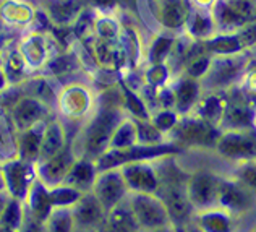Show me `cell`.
<instances>
[{
	"label": "cell",
	"mask_w": 256,
	"mask_h": 232,
	"mask_svg": "<svg viewBox=\"0 0 256 232\" xmlns=\"http://www.w3.org/2000/svg\"><path fill=\"white\" fill-rule=\"evenodd\" d=\"M126 117L122 104L117 101L98 99V106L72 138V148L76 158L96 162L110 149V141L118 124Z\"/></svg>",
	"instance_id": "1"
},
{
	"label": "cell",
	"mask_w": 256,
	"mask_h": 232,
	"mask_svg": "<svg viewBox=\"0 0 256 232\" xmlns=\"http://www.w3.org/2000/svg\"><path fill=\"white\" fill-rule=\"evenodd\" d=\"M98 99V91L83 80H72L60 85L54 102V112L57 119L62 120L70 138L92 115Z\"/></svg>",
	"instance_id": "2"
},
{
	"label": "cell",
	"mask_w": 256,
	"mask_h": 232,
	"mask_svg": "<svg viewBox=\"0 0 256 232\" xmlns=\"http://www.w3.org/2000/svg\"><path fill=\"white\" fill-rule=\"evenodd\" d=\"M15 47L32 75L44 73L52 60L65 49L49 28H36L22 34L15 39Z\"/></svg>",
	"instance_id": "3"
},
{
	"label": "cell",
	"mask_w": 256,
	"mask_h": 232,
	"mask_svg": "<svg viewBox=\"0 0 256 232\" xmlns=\"http://www.w3.org/2000/svg\"><path fill=\"white\" fill-rule=\"evenodd\" d=\"M41 15L32 0H0V31L18 38L36 30Z\"/></svg>",
	"instance_id": "4"
},
{
	"label": "cell",
	"mask_w": 256,
	"mask_h": 232,
	"mask_svg": "<svg viewBox=\"0 0 256 232\" xmlns=\"http://www.w3.org/2000/svg\"><path fill=\"white\" fill-rule=\"evenodd\" d=\"M126 200L140 230L151 232L172 226L167 208L156 193H130Z\"/></svg>",
	"instance_id": "5"
},
{
	"label": "cell",
	"mask_w": 256,
	"mask_h": 232,
	"mask_svg": "<svg viewBox=\"0 0 256 232\" xmlns=\"http://www.w3.org/2000/svg\"><path fill=\"white\" fill-rule=\"evenodd\" d=\"M6 115H8L15 132H23L31 127L49 122L52 117H56V112H54V107L46 104L44 101L31 96V94H23Z\"/></svg>",
	"instance_id": "6"
},
{
	"label": "cell",
	"mask_w": 256,
	"mask_h": 232,
	"mask_svg": "<svg viewBox=\"0 0 256 232\" xmlns=\"http://www.w3.org/2000/svg\"><path fill=\"white\" fill-rule=\"evenodd\" d=\"M0 169H2V175L5 182V192L12 198L24 201L32 183L38 179L34 162H28L20 158H12L0 162Z\"/></svg>",
	"instance_id": "7"
},
{
	"label": "cell",
	"mask_w": 256,
	"mask_h": 232,
	"mask_svg": "<svg viewBox=\"0 0 256 232\" xmlns=\"http://www.w3.org/2000/svg\"><path fill=\"white\" fill-rule=\"evenodd\" d=\"M84 51L90 54L91 62L99 70L112 73L117 72L124 65L125 52L124 46L120 43V38L116 39H99V38H86L80 41Z\"/></svg>",
	"instance_id": "8"
},
{
	"label": "cell",
	"mask_w": 256,
	"mask_h": 232,
	"mask_svg": "<svg viewBox=\"0 0 256 232\" xmlns=\"http://www.w3.org/2000/svg\"><path fill=\"white\" fill-rule=\"evenodd\" d=\"M92 195L99 200L106 211L117 206L128 198V187L124 180V175L120 172V167H110L99 170L92 185Z\"/></svg>",
	"instance_id": "9"
},
{
	"label": "cell",
	"mask_w": 256,
	"mask_h": 232,
	"mask_svg": "<svg viewBox=\"0 0 256 232\" xmlns=\"http://www.w3.org/2000/svg\"><path fill=\"white\" fill-rule=\"evenodd\" d=\"M256 193L244 185L238 179H222L218 204L216 206L234 214L235 217H242L254 208Z\"/></svg>",
	"instance_id": "10"
},
{
	"label": "cell",
	"mask_w": 256,
	"mask_h": 232,
	"mask_svg": "<svg viewBox=\"0 0 256 232\" xmlns=\"http://www.w3.org/2000/svg\"><path fill=\"white\" fill-rule=\"evenodd\" d=\"M32 2L39 7L47 23L56 30L73 28L88 9L83 0H32Z\"/></svg>",
	"instance_id": "11"
},
{
	"label": "cell",
	"mask_w": 256,
	"mask_h": 232,
	"mask_svg": "<svg viewBox=\"0 0 256 232\" xmlns=\"http://www.w3.org/2000/svg\"><path fill=\"white\" fill-rule=\"evenodd\" d=\"M222 179L216 174L200 170L190 174L186 183V195L194 211H203L214 208L218 204L219 188Z\"/></svg>",
	"instance_id": "12"
},
{
	"label": "cell",
	"mask_w": 256,
	"mask_h": 232,
	"mask_svg": "<svg viewBox=\"0 0 256 232\" xmlns=\"http://www.w3.org/2000/svg\"><path fill=\"white\" fill-rule=\"evenodd\" d=\"M75 161H76V154L73 151L72 141H70L68 145L64 149H60L57 154L34 162L36 177L49 188L58 187L64 183L66 174L70 172V169L75 164Z\"/></svg>",
	"instance_id": "13"
},
{
	"label": "cell",
	"mask_w": 256,
	"mask_h": 232,
	"mask_svg": "<svg viewBox=\"0 0 256 232\" xmlns=\"http://www.w3.org/2000/svg\"><path fill=\"white\" fill-rule=\"evenodd\" d=\"M120 172L130 193H156L159 188V177L154 162L133 161L120 166Z\"/></svg>",
	"instance_id": "14"
},
{
	"label": "cell",
	"mask_w": 256,
	"mask_h": 232,
	"mask_svg": "<svg viewBox=\"0 0 256 232\" xmlns=\"http://www.w3.org/2000/svg\"><path fill=\"white\" fill-rule=\"evenodd\" d=\"M107 211L92 195V192L83 193L72 206V216L75 222V229L94 230L98 232L106 219Z\"/></svg>",
	"instance_id": "15"
},
{
	"label": "cell",
	"mask_w": 256,
	"mask_h": 232,
	"mask_svg": "<svg viewBox=\"0 0 256 232\" xmlns=\"http://www.w3.org/2000/svg\"><path fill=\"white\" fill-rule=\"evenodd\" d=\"M237 219L234 214L218 206L194 211L192 222L201 232H237Z\"/></svg>",
	"instance_id": "16"
},
{
	"label": "cell",
	"mask_w": 256,
	"mask_h": 232,
	"mask_svg": "<svg viewBox=\"0 0 256 232\" xmlns=\"http://www.w3.org/2000/svg\"><path fill=\"white\" fill-rule=\"evenodd\" d=\"M72 141L68 132H66L62 120L57 117H52L44 127L42 132V141H41V153H39V159H47L50 156L57 154L60 149H64Z\"/></svg>",
	"instance_id": "17"
},
{
	"label": "cell",
	"mask_w": 256,
	"mask_h": 232,
	"mask_svg": "<svg viewBox=\"0 0 256 232\" xmlns=\"http://www.w3.org/2000/svg\"><path fill=\"white\" fill-rule=\"evenodd\" d=\"M0 67H2V70L5 73L6 80H8L10 86L22 85L32 77L28 65L24 64V60L22 59L20 52L16 51L15 41L6 46L5 51L2 52V56H0Z\"/></svg>",
	"instance_id": "18"
},
{
	"label": "cell",
	"mask_w": 256,
	"mask_h": 232,
	"mask_svg": "<svg viewBox=\"0 0 256 232\" xmlns=\"http://www.w3.org/2000/svg\"><path fill=\"white\" fill-rule=\"evenodd\" d=\"M98 172H99V169L94 161L76 158L75 164L72 166L70 172L65 177L64 185L75 188L80 193H88L92 190Z\"/></svg>",
	"instance_id": "19"
},
{
	"label": "cell",
	"mask_w": 256,
	"mask_h": 232,
	"mask_svg": "<svg viewBox=\"0 0 256 232\" xmlns=\"http://www.w3.org/2000/svg\"><path fill=\"white\" fill-rule=\"evenodd\" d=\"M47 124V122H46ZM46 124H39L36 127H31L28 130L16 132L15 136V153L16 158L36 162L39 159V153H41V141H42V132Z\"/></svg>",
	"instance_id": "20"
},
{
	"label": "cell",
	"mask_w": 256,
	"mask_h": 232,
	"mask_svg": "<svg viewBox=\"0 0 256 232\" xmlns=\"http://www.w3.org/2000/svg\"><path fill=\"white\" fill-rule=\"evenodd\" d=\"M98 232H140V226L132 213L128 200L107 211L106 219Z\"/></svg>",
	"instance_id": "21"
},
{
	"label": "cell",
	"mask_w": 256,
	"mask_h": 232,
	"mask_svg": "<svg viewBox=\"0 0 256 232\" xmlns=\"http://www.w3.org/2000/svg\"><path fill=\"white\" fill-rule=\"evenodd\" d=\"M23 203H24V206L28 208V211L32 216L38 217V219L44 221V222H46L47 217H49L50 211L56 208L50 188L47 185H44V183L39 179L34 180L28 196H26V200Z\"/></svg>",
	"instance_id": "22"
},
{
	"label": "cell",
	"mask_w": 256,
	"mask_h": 232,
	"mask_svg": "<svg viewBox=\"0 0 256 232\" xmlns=\"http://www.w3.org/2000/svg\"><path fill=\"white\" fill-rule=\"evenodd\" d=\"M138 145V133H136V124L130 117H125L118 124L117 130L114 132L110 149H126Z\"/></svg>",
	"instance_id": "23"
},
{
	"label": "cell",
	"mask_w": 256,
	"mask_h": 232,
	"mask_svg": "<svg viewBox=\"0 0 256 232\" xmlns=\"http://www.w3.org/2000/svg\"><path fill=\"white\" fill-rule=\"evenodd\" d=\"M47 232H73L75 222L72 216V206H57L50 211L49 217L46 219Z\"/></svg>",
	"instance_id": "24"
},
{
	"label": "cell",
	"mask_w": 256,
	"mask_h": 232,
	"mask_svg": "<svg viewBox=\"0 0 256 232\" xmlns=\"http://www.w3.org/2000/svg\"><path fill=\"white\" fill-rule=\"evenodd\" d=\"M235 179H238L244 185L256 193V162H248V164L242 166Z\"/></svg>",
	"instance_id": "25"
},
{
	"label": "cell",
	"mask_w": 256,
	"mask_h": 232,
	"mask_svg": "<svg viewBox=\"0 0 256 232\" xmlns=\"http://www.w3.org/2000/svg\"><path fill=\"white\" fill-rule=\"evenodd\" d=\"M18 232H47L46 230V222L32 216L28 211V208L24 206L23 222H22V226H20Z\"/></svg>",
	"instance_id": "26"
},
{
	"label": "cell",
	"mask_w": 256,
	"mask_h": 232,
	"mask_svg": "<svg viewBox=\"0 0 256 232\" xmlns=\"http://www.w3.org/2000/svg\"><path fill=\"white\" fill-rule=\"evenodd\" d=\"M86 4L88 9H92V10H102L106 7L112 5V0H83Z\"/></svg>",
	"instance_id": "27"
},
{
	"label": "cell",
	"mask_w": 256,
	"mask_h": 232,
	"mask_svg": "<svg viewBox=\"0 0 256 232\" xmlns=\"http://www.w3.org/2000/svg\"><path fill=\"white\" fill-rule=\"evenodd\" d=\"M16 38L12 36V34H6V33H0V56H2V52L5 51V47L12 44L13 41H15Z\"/></svg>",
	"instance_id": "28"
},
{
	"label": "cell",
	"mask_w": 256,
	"mask_h": 232,
	"mask_svg": "<svg viewBox=\"0 0 256 232\" xmlns=\"http://www.w3.org/2000/svg\"><path fill=\"white\" fill-rule=\"evenodd\" d=\"M6 88H10V83H8V80H6V77H5L2 67H0V94H2Z\"/></svg>",
	"instance_id": "29"
},
{
	"label": "cell",
	"mask_w": 256,
	"mask_h": 232,
	"mask_svg": "<svg viewBox=\"0 0 256 232\" xmlns=\"http://www.w3.org/2000/svg\"><path fill=\"white\" fill-rule=\"evenodd\" d=\"M10 200V195L6 193V192H2L0 193V217H2V213H4V209L6 206V203H8Z\"/></svg>",
	"instance_id": "30"
},
{
	"label": "cell",
	"mask_w": 256,
	"mask_h": 232,
	"mask_svg": "<svg viewBox=\"0 0 256 232\" xmlns=\"http://www.w3.org/2000/svg\"><path fill=\"white\" fill-rule=\"evenodd\" d=\"M151 232H175V227L174 226H167V227L158 229V230H151Z\"/></svg>",
	"instance_id": "31"
},
{
	"label": "cell",
	"mask_w": 256,
	"mask_h": 232,
	"mask_svg": "<svg viewBox=\"0 0 256 232\" xmlns=\"http://www.w3.org/2000/svg\"><path fill=\"white\" fill-rule=\"evenodd\" d=\"M5 192V182H4V175H2V169H0V193Z\"/></svg>",
	"instance_id": "32"
},
{
	"label": "cell",
	"mask_w": 256,
	"mask_h": 232,
	"mask_svg": "<svg viewBox=\"0 0 256 232\" xmlns=\"http://www.w3.org/2000/svg\"><path fill=\"white\" fill-rule=\"evenodd\" d=\"M0 232H18V230L12 229V227H6V226H2V224H0Z\"/></svg>",
	"instance_id": "33"
},
{
	"label": "cell",
	"mask_w": 256,
	"mask_h": 232,
	"mask_svg": "<svg viewBox=\"0 0 256 232\" xmlns=\"http://www.w3.org/2000/svg\"><path fill=\"white\" fill-rule=\"evenodd\" d=\"M73 232H94V230H84V229H75Z\"/></svg>",
	"instance_id": "34"
},
{
	"label": "cell",
	"mask_w": 256,
	"mask_h": 232,
	"mask_svg": "<svg viewBox=\"0 0 256 232\" xmlns=\"http://www.w3.org/2000/svg\"><path fill=\"white\" fill-rule=\"evenodd\" d=\"M250 232H256V224H254V226H253V227L250 229Z\"/></svg>",
	"instance_id": "35"
},
{
	"label": "cell",
	"mask_w": 256,
	"mask_h": 232,
	"mask_svg": "<svg viewBox=\"0 0 256 232\" xmlns=\"http://www.w3.org/2000/svg\"><path fill=\"white\" fill-rule=\"evenodd\" d=\"M140 232H148V230H140Z\"/></svg>",
	"instance_id": "36"
}]
</instances>
